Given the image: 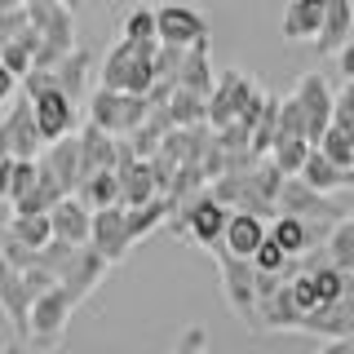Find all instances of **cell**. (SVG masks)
<instances>
[{
  "mask_svg": "<svg viewBox=\"0 0 354 354\" xmlns=\"http://www.w3.org/2000/svg\"><path fill=\"white\" fill-rule=\"evenodd\" d=\"M75 195H80L88 208L120 204V173H115V164H111V169H97V173H88L84 182H80V191H75Z\"/></svg>",
  "mask_w": 354,
  "mask_h": 354,
  "instance_id": "obj_26",
  "label": "cell"
},
{
  "mask_svg": "<svg viewBox=\"0 0 354 354\" xmlns=\"http://www.w3.org/2000/svg\"><path fill=\"white\" fill-rule=\"evenodd\" d=\"M155 27H160V40L164 44H182V49H191V44L208 40V22L199 9L182 5V0H169V5L155 9Z\"/></svg>",
  "mask_w": 354,
  "mask_h": 354,
  "instance_id": "obj_11",
  "label": "cell"
},
{
  "mask_svg": "<svg viewBox=\"0 0 354 354\" xmlns=\"http://www.w3.org/2000/svg\"><path fill=\"white\" fill-rule=\"evenodd\" d=\"M324 252L332 266H341V270H354V213H346L341 221H332L328 239H324Z\"/></svg>",
  "mask_w": 354,
  "mask_h": 354,
  "instance_id": "obj_29",
  "label": "cell"
},
{
  "mask_svg": "<svg viewBox=\"0 0 354 354\" xmlns=\"http://www.w3.org/2000/svg\"><path fill=\"white\" fill-rule=\"evenodd\" d=\"M270 235L266 230V217L261 213H248V208H235V213L226 217V230H221V243H226L230 252H239V257H252L257 252V243Z\"/></svg>",
  "mask_w": 354,
  "mask_h": 354,
  "instance_id": "obj_20",
  "label": "cell"
},
{
  "mask_svg": "<svg viewBox=\"0 0 354 354\" xmlns=\"http://www.w3.org/2000/svg\"><path fill=\"white\" fill-rule=\"evenodd\" d=\"M36 182H40V160H27V155H18V164H14V182H9V204H18V199L27 195Z\"/></svg>",
  "mask_w": 354,
  "mask_h": 354,
  "instance_id": "obj_34",
  "label": "cell"
},
{
  "mask_svg": "<svg viewBox=\"0 0 354 354\" xmlns=\"http://www.w3.org/2000/svg\"><path fill=\"white\" fill-rule=\"evenodd\" d=\"M177 84H186V88H195V93H213V84H217V75H213V66H208V40H199L186 49V58H182V71H177Z\"/></svg>",
  "mask_w": 354,
  "mask_h": 354,
  "instance_id": "obj_24",
  "label": "cell"
},
{
  "mask_svg": "<svg viewBox=\"0 0 354 354\" xmlns=\"http://www.w3.org/2000/svg\"><path fill=\"white\" fill-rule=\"evenodd\" d=\"M301 177L310 186H319V191H346V186H354V169H346V164H337L332 155H324V147H310L306 164H301Z\"/></svg>",
  "mask_w": 354,
  "mask_h": 354,
  "instance_id": "obj_21",
  "label": "cell"
},
{
  "mask_svg": "<svg viewBox=\"0 0 354 354\" xmlns=\"http://www.w3.org/2000/svg\"><path fill=\"white\" fill-rule=\"evenodd\" d=\"M5 129H9V147H14V155H27V160H36V155L44 151V133H40V124H36V106H31L27 93H22L14 106H9Z\"/></svg>",
  "mask_w": 354,
  "mask_h": 354,
  "instance_id": "obj_17",
  "label": "cell"
},
{
  "mask_svg": "<svg viewBox=\"0 0 354 354\" xmlns=\"http://www.w3.org/2000/svg\"><path fill=\"white\" fill-rule=\"evenodd\" d=\"M315 147H324V155H332L337 164H346V169H354V133H346L341 124H328V133L315 142Z\"/></svg>",
  "mask_w": 354,
  "mask_h": 354,
  "instance_id": "obj_32",
  "label": "cell"
},
{
  "mask_svg": "<svg viewBox=\"0 0 354 354\" xmlns=\"http://www.w3.org/2000/svg\"><path fill=\"white\" fill-rule=\"evenodd\" d=\"M252 93H257V88L248 84V75L235 71V66H226V71L217 75L213 93H208V124L221 129V124H230V120H239L243 106L252 102Z\"/></svg>",
  "mask_w": 354,
  "mask_h": 354,
  "instance_id": "obj_7",
  "label": "cell"
},
{
  "mask_svg": "<svg viewBox=\"0 0 354 354\" xmlns=\"http://www.w3.org/2000/svg\"><path fill=\"white\" fill-rule=\"evenodd\" d=\"M22 5V0H0V9H18Z\"/></svg>",
  "mask_w": 354,
  "mask_h": 354,
  "instance_id": "obj_44",
  "label": "cell"
},
{
  "mask_svg": "<svg viewBox=\"0 0 354 354\" xmlns=\"http://www.w3.org/2000/svg\"><path fill=\"white\" fill-rule=\"evenodd\" d=\"M124 36L160 40V27H155V9H151V5H138V9H133V14L124 18Z\"/></svg>",
  "mask_w": 354,
  "mask_h": 354,
  "instance_id": "obj_35",
  "label": "cell"
},
{
  "mask_svg": "<svg viewBox=\"0 0 354 354\" xmlns=\"http://www.w3.org/2000/svg\"><path fill=\"white\" fill-rule=\"evenodd\" d=\"M274 138H279V97H270V93H266L261 115L252 120V151H257V155H270Z\"/></svg>",
  "mask_w": 354,
  "mask_h": 354,
  "instance_id": "obj_31",
  "label": "cell"
},
{
  "mask_svg": "<svg viewBox=\"0 0 354 354\" xmlns=\"http://www.w3.org/2000/svg\"><path fill=\"white\" fill-rule=\"evenodd\" d=\"M337 66H341V75H346V80H354V36L337 49Z\"/></svg>",
  "mask_w": 354,
  "mask_h": 354,
  "instance_id": "obj_38",
  "label": "cell"
},
{
  "mask_svg": "<svg viewBox=\"0 0 354 354\" xmlns=\"http://www.w3.org/2000/svg\"><path fill=\"white\" fill-rule=\"evenodd\" d=\"M169 115H173V124H208V97L177 84L169 93Z\"/></svg>",
  "mask_w": 354,
  "mask_h": 354,
  "instance_id": "obj_28",
  "label": "cell"
},
{
  "mask_svg": "<svg viewBox=\"0 0 354 354\" xmlns=\"http://www.w3.org/2000/svg\"><path fill=\"white\" fill-rule=\"evenodd\" d=\"M332 124H341L346 133H354V80L337 93V102H332Z\"/></svg>",
  "mask_w": 354,
  "mask_h": 354,
  "instance_id": "obj_37",
  "label": "cell"
},
{
  "mask_svg": "<svg viewBox=\"0 0 354 354\" xmlns=\"http://www.w3.org/2000/svg\"><path fill=\"white\" fill-rule=\"evenodd\" d=\"M328 0H288L283 14V40H315L319 27H324Z\"/></svg>",
  "mask_w": 354,
  "mask_h": 354,
  "instance_id": "obj_23",
  "label": "cell"
},
{
  "mask_svg": "<svg viewBox=\"0 0 354 354\" xmlns=\"http://www.w3.org/2000/svg\"><path fill=\"white\" fill-rule=\"evenodd\" d=\"M350 279H354V270H350Z\"/></svg>",
  "mask_w": 354,
  "mask_h": 354,
  "instance_id": "obj_47",
  "label": "cell"
},
{
  "mask_svg": "<svg viewBox=\"0 0 354 354\" xmlns=\"http://www.w3.org/2000/svg\"><path fill=\"white\" fill-rule=\"evenodd\" d=\"M9 208H14V204H9V199H0V230H5V221H9V217H14Z\"/></svg>",
  "mask_w": 354,
  "mask_h": 354,
  "instance_id": "obj_43",
  "label": "cell"
},
{
  "mask_svg": "<svg viewBox=\"0 0 354 354\" xmlns=\"http://www.w3.org/2000/svg\"><path fill=\"white\" fill-rule=\"evenodd\" d=\"M27 14L40 27L49 49H58V53L75 49V9L71 5H62V0H27Z\"/></svg>",
  "mask_w": 354,
  "mask_h": 354,
  "instance_id": "obj_13",
  "label": "cell"
},
{
  "mask_svg": "<svg viewBox=\"0 0 354 354\" xmlns=\"http://www.w3.org/2000/svg\"><path fill=\"white\" fill-rule=\"evenodd\" d=\"M80 306L71 292H66L62 283L44 288V292L31 301V346H58L62 332H66V319H71V310Z\"/></svg>",
  "mask_w": 354,
  "mask_h": 354,
  "instance_id": "obj_6",
  "label": "cell"
},
{
  "mask_svg": "<svg viewBox=\"0 0 354 354\" xmlns=\"http://www.w3.org/2000/svg\"><path fill=\"white\" fill-rule=\"evenodd\" d=\"M14 164H18V155H5V160H0V199H9V182H14Z\"/></svg>",
  "mask_w": 354,
  "mask_h": 354,
  "instance_id": "obj_40",
  "label": "cell"
},
{
  "mask_svg": "<svg viewBox=\"0 0 354 354\" xmlns=\"http://www.w3.org/2000/svg\"><path fill=\"white\" fill-rule=\"evenodd\" d=\"M62 5H71V9H80V5H84V0H62Z\"/></svg>",
  "mask_w": 354,
  "mask_h": 354,
  "instance_id": "obj_46",
  "label": "cell"
},
{
  "mask_svg": "<svg viewBox=\"0 0 354 354\" xmlns=\"http://www.w3.org/2000/svg\"><path fill=\"white\" fill-rule=\"evenodd\" d=\"M75 138H80V182H84L88 173L111 169V164H115V155H120L115 133H106L102 124H93V120H88V124L75 133Z\"/></svg>",
  "mask_w": 354,
  "mask_h": 354,
  "instance_id": "obj_19",
  "label": "cell"
},
{
  "mask_svg": "<svg viewBox=\"0 0 354 354\" xmlns=\"http://www.w3.org/2000/svg\"><path fill=\"white\" fill-rule=\"evenodd\" d=\"M310 147H315V142L301 138V133H279V138H274V147H270V160L279 164L283 173H301Z\"/></svg>",
  "mask_w": 354,
  "mask_h": 354,
  "instance_id": "obj_30",
  "label": "cell"
},
{
  "mask_svg": "<svg viewBox=\"0 0 354 354\" xmlns=\"http://www.w3.org/2000/svg\"><path fill=\"white\" fill-rule=\"evenodd\" d=\"M5 235L31 243V248H44L53 239V221H49V213H14L5 221Z\"/></svg>",
  "mask_w": 354,
  "mask_h": 354,
  "instance_id": "obj_27",
  "label": "cell"
},
{
  "mask_svg": "<svg viewBox=\"0 0 354 354\" xmlns=\"http://www.w3.org/2000/svg\"><path fill=\"white\" fill-rule=\"evenodd\" d=\"M182 350H204V332H191V337H182Z\"/></svg>",
  "mask_w": 354,
  "mask_h": 354,
  "instance_id": "obj_41",
  "label": "cell"
},
{
  "mask_svg": "<svg viewBox=\"0 0 354 354\" xmlns=\"http://www.w3.org/2000/svg\"><path fill=\"white\" fill-rule=\"evenodd\" d=\"M106 270H111V257H106V252L93 248V243H80V248L71 252V261L58 270V283L75 297V301H84V297L106 279Z\"/></svg>",
  "mask_w": 354,
  "mask_h": 354,
  "instance_id": "obj_8",
  "label": "cell"
},
{
  "mask_svg": "<svg viewBox=\"0 0 354 354\" xmlns=\"http://www.w3.org/2000/svg\"><path fill=\"white\" fill-rule=\"evenodd\" d=\"M147 115H151V97L147 93H129V88L102 84L93 97H88V120L102 124L106 133H115V138H129Z\"/></svg>",
  "mask_w": 354,
  "mask_h": 354,
  "instance_id": "obj_3",
  "label": "cell"
},
{
  "mask_svg": "<svg viewBox=\"0 0 354 354\" xmlns=\"http://www.w3.org/2000/svg\"><path fill=\"white\" fill-rule=\"evenodd\" d=\"M213 257H217V270H221L226 301L235 306V315H239L248 328H257V261H252V257H239V252H230L221 239L213 243Z\"/></svg>",
  "mask_w": 354,
  "mask_h": 354,
  "instance_id": "obj_2",
  "label": "cell"
},
{
  "mask_svg": "<svg viewBox=\"0 0 354 354\" xmlns=\"http://www.w3.org/2000/svg\"><path fill=\"white\" fill-rule=\"evenodd\" d=\"M0 62H5L9 71H14L18 80H22V75L36 66V49H31V44L22 40V36H18V40H5V44H0Z\"/></svg>",
  "mask_w": 354,
  "mask_h": 354,
  "instance_id": "obj_33",
  "label": "cell"
},
{
  "mask_svg": "<svg viewBox=\"0 0 354 354\" xmlns=\"http://www.w3.org/2000/svg\"><path fill=\"white\" fill-rule=\"evenodd\" d=\"M279 213H297L306 221H324V226H332V221H341L350 208H341L328 191L310 186L301 173H288L283 186H279Z\"/></svg>",
  "mask_w": 354,
  "mask_h": 354,
  "instance_id": "obj_4",
  "label": "cell"
},
{
  "mask_svg": "<svg viewBox=\"0 0 354 354\" xmlns=\"http://www.w3.org/2000/svg\"><path fill=\"white\" fill-rule=\"evenodd\" d=\"M18 84H22V80H18V75H14V71H9V66H5V62H0V102H9V97H14V93H18Z\"/></svg>",
  "mask_w": 354,
  "mask_h": 354,
  "instance_id": "obj_39",
  "label": "cell"
},
{
  "mask_svg": "<svg viewBox=\"0 0 354 354\" xmlns=\"http://www.w3.org/2000/svg\"><path fill=\"white\" fill-rule=\"evenodd\" d=\"M5 155H14V147H9V129H5V120H0V160Z\"/></svg>",
  "mask_w": 354,
  "mask_h": 354,
  "instance_id": "obj_42",
  "label": "cell"
},
{
  "mask_svg": "<svg viewBox=\"0 0 354 354\" xmlns=\"http://www.w3.org/2000/svg\"><path fill=\"white\" fill-rule=\"evenodd\" d=\"M93 248H102L111 266L124 261L129 248H133V230H129V204H106V208H93V235H88Z\"/></svg>",
  "mask_w": 354,
  "mask_h": 354,
  "instance_id": "obj_9",
  "label": "cell"
},
{
  "mask_svg": "<svg viewBox=\"0 0 354 354\" xmlns=\"http://www.w3.org/2000/svg\"><path fill=\"white\" fill-rule=\"evenodd\" d=\"M226 217H230V208L208 191V195H195V199H186V204H177L173 230L177 235H191L195 243H204V248H213L221 239V230H226Z\"/></svg>",
  "mask_w": 354,
  "mask_h": 354,
  "instance_id": "obj_5",
  "label": "cell"
},
{
  "mask_svg": "<svg viewBox=\"0 0 354 354\" xmlns=\"http://www.w3.org/2000/svg\"><path fill=\"white\" fill-rule=\"evenodd\" d=\"M155 53H160V40L120 36L115 44H111L106 62H102V84L129 88V93H151V84H155Z\"/></svg>",
  "mask_w": 354,
  "mask_h": 354,
  "instance_id": "obj_1",
  "label": "cell"
},
{
  "mask_svg": "<svg viewBox=\"0 0 354 354\" xmlns=\"http://www.w3.org/2000/svg\"><path fill=\"white\" fill-rule=\"evenodd\" d=\"M36 160H40V173H49L62 186V195L80 191V138L75 133L44 142V155H36Z\"/></svg>",
  "mask_w": 354,
  "mask_h": 354,
  "instance_id": "obj_14",
  "label": "cell"
},
{
  "mask_svg": "<svg viewBox=\"0 0 354 354\" xmlns=\"http://www.w3.org/2000/svg\"><path fill=\"white\" fill-rule=\"evenodd\" d=\"M27 97H31V106H36V124L44 133V142L75 133V97L71 93H62V88L53 84V88H40V93H27Z\"/></svg>",
  "mask_w": 354,
  "mask_h": 354,
  "instance_id": "obj_15",
  "label": "cell"
},
{
  "mask_svg": "<svg viewBox=\"0 0 354 354\" xmlns=\"http://www.w3.org/2000/svg\"><path fill=\"white\" fill-rule=\"evenodd\" d=\"M49 221H53V235H62L71 243H88V235H93V208L80 195H62L49 208Z\"/></svg>",
  "mask_w": 354,
  "mask_h": 354,
  "instance_id": "obj_18",
  "label": "cell"
},
{
  "mask_svg": "<svg viewBox=\"0 0 354 354\" xmlns=\"http://www.w3.org/2000/svg\"><path fill=\"white\" fill-rule=\"evenodd\" d=\"M27 27H31L27 5H18V9H0V44H5V40H18Z\"/></svg>",
  "mask_w": 354,
  "mask_h": 354,
  "instance_id": "obj_36",
  "label": "cell"
},
{
  "mask_svg": "<svg viewBox=\"0 0 354 354\" xmlns=\"http://www.w3.org/2000/svg\"><path fill=\"white\" fill-rule=\"evenodd\" d=\"M350 36H354V0H328L324 27H319V36L310 44H315L319 53H337Z\"/></svg>",
  "mask_w": 354,
  "mask_h": 354,
  "instance_id": "obj_22",
  "label": "cell"
},
{
  "mask_svg": "<svg viewBox=\"0 0 354 354\" xmlns=\"http://www.w3.org/2000/svg\"><path fill=\"white\" fill-rule=\"evenodd\" d=\"M301 332H310V337H319V341H332V337L354 332V288L346 297H337V301H324V306L306 310V315H301Z\"/></svg>",
  "mask_w": 354,
  "mask_h": 354,
  "instance_id": "obj_16",
  "label": "cell"
},
{
  "mask_svg": "<svg viewBox=\"0 0 354 354\" xmlns=\"http://www.w3.org/2000/svg\"><path fill=\"white\" fill-rule=\"evenodd\" d=\"M88 66H93V58H88V49H84V44L66 49L62 58H58V66H53V75H58V88H62V93H71L75 102H80V93H84Z\"/></svg>",
  "mask_w": 354,
  "mask_h": 354,
  "instance_id": "obj_25",
  "label": "cell"
},
{
  "mask_svg": "<svg viewBox=\"0 0 354 354\" xmlns=\"http://www.w3.org/2000/svg\"><path fill=\"white\" fill-rule=\"evenodd\" d=\"M292 93H297V102H301V111H306V138L319 142L328 133V124H332V102H337V93L328 88V80L319 71H306Z\"/></svg>",
  "mask_w": 354,
  "mask_h": 354,
  "instance_id": "obj_12",
  "label": "cell"
},
{
  "mask_svg": "<svg viewBox=\"0 0 354 354\" xmlns=\"http://www.w3.org/2000/svg\"><path fill=\"white\" fill-rule=\"evenodd\" d=\"M31 301H36V297H31L22 270L9 266V261H0V310H5V319H9V328H14L18 341H31Z\"/></svg>",
  "mask_w": 354,
  "mask_h": 354,
  "instance_id": "obj_10",
  "label": "cell"
},
{
  "mask_svg": "<svg viewBox=\"0 0 354 354\" xmlns=\"http://www.w3.org/2000/svg\"><path fill=\"white\" fill-rule=\"evenodd\" d=\"M0 261H5V230H0Z\"/></svg>",
  "mask_w": 354,
  "mask_h": 354,
  "instance_id": "obj_45",
  "label": "cell"
},
{
  "mask_svg": "<svg viewBox=\"0 0 354 354\" xmlns=\"http://www.w3.org/2000/svg\"><path fill=\"white\" fill-rule=\"evenodd\" d=\"M22 5H27V0H22Z\"/></svg>",
  "mask_w": 354,
  "mask_h": 354,
  "instance_id": "obj_48",
  "label": "cell"
}]
</instances>
